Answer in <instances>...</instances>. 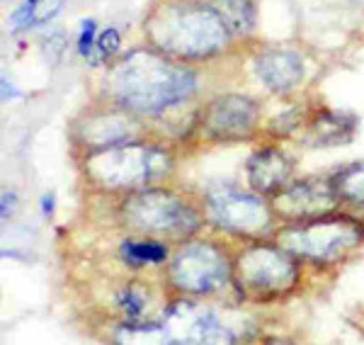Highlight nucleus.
I'll list each match as a JSON object with an SVG mask.
<instances>
[{"label": "nucleus", "instance_id": "1", "mask_svg": "<svg viewBox=\"0 0 364 345\" xmlns=\"http://www.w3.org/2000/svg\"><path fill=\"white\" fill-rule=\"evenodd\" d=\"M197 71L158 49H134L112 63L107 95L136 117H154L187 102L197 92Z\"/></svg>", "mask_w": 364, "mask_h": 345}, {"label": "nucleus", "instance_id": "2", "mask_svg": "<svg viewBox=\"0 0 364 345\" xmlns=\"http://www.w3.org/2000/svg\"><path fill=\"white\" fill-rule=\"evenodd\" d=\"M154 49L178 61H207L224 54L233 34L202 0H166L144 22Z\"/></svg>", "mask_w": 364, "mask_h": 345}, {"label": "nucleus", "instance_id": "3", "mask_svg": "<svg viewBox=\"0 0 364 345\" xmlns=\"http://www.w3.org/2000/svg\"><path fill=\"white\" fill-rule=\"evenodd\" d=\"M173 154L151 142H122L85 154L83 173L102 190H141L173 173Z\"/></svg>", "mask_w": 364, "mask_h": 345}, {"label": "nucleus", "instance_id": "4", "mask_svg": "<svg viewBox=\"0 0 364 345\" xmlns=\"http://www.w3.org/2000/svg\"><path fill=\"white\" fill-rule=\"evenodd\" d=\"M364 241V226L352 216L326 214L311 221H299L277 233V245L294 258L318 262H338Z\"/></svg>", "mask_w": 364, "mask_h": 345}, {"label": "nucleus", "instance_id": "5", "mask_svg": "<svg viewBox=\"0 0 364 345\" xmlns=\"http://www.w3.org/2000/svg\"><path fill=\"white\" fill-rule=\"evenodd\" d=\"M119 214L129 229L151 236H190L202 224V216L190 202L154 185L129 192Z\"/></svg>", "mask_w": 364, "mask_h": 345}, {"label": "nucleus", "instance_id": "6", "mask_svg": "<svg viewBox=\"0 0 364 345\" xmlns=\"http://www.w3.org/2000/svg\"><path fill=\"white\" fill-rule=\"evenodd\" d=\"M299 282V265L282 245L257 243L245 248L233 262V285L240 294L269 302L289 294Z\"/></svg>", "mask_w": 364, "mask_h": 345}, {"label": "nucleus", "instance_id": "7", "mask_svg": "<svg viewBox=\"0 0 364 345\" xmlns=\"http://www.w3.org/2000/svg\"><path fill=\"white\" fill-rule=\"evenodd\" d=\"M204 209L211 224L236 236L255 238L272 229V209L257 192L236 185H211L204 195Z\"/></svg>", "mask_w": 364, "mask_h": 345}, {"label": "nucleus", "instance_id": "8", "mask_svg": "<svg viewBox=\"0 0 364 345\" xmlns=\"http://www.w3.org/2000/svg\"><path fill=\"white\" fill-rule=\"evenodd\" d=\"M170 282L185 294H211L233 280V265L211 241H187L170 262Z\"/></svg>", "mask_w": 364, "mask_h": 345}, {"label": "nucleus", "instance_id": "9", "mask_svg": "<svg viewBox=\"0 0 364 345\" xmlns=\"http://www.w3.org/2000/svg\"><path fill=\"white\" fill-rule=\"evenodd\" d=\"M257 120H260V105L250 95L226 92L204 105L199 127L214 142H243L257 129Z\"/></svg>", "mask_w": 364, "mask_h": 345}, {"label": "nucleus", "instance_id": "10", "mask_svg": "<svg viewBox=\"0 0 364 345\" xmlns=\"http://www.w3.org/2000/svg\"><path fill=\"white\" fill-rule=\"evenodd\" d=\"M163 326L168 329L175 345H233L236 338L219 321L211 309H204L190 299L173 302L163 314Z\"/></svg>", "mask_w": 364, "mask_h": 345}, {"label": "nucleus", "instance_id": "11", "mask_svg": "<svg viewBox=\"0 0 364 345\" xmlns=\"http://www.w3.org/2000/svg\"><path fill=\"white\" fill-rule=\"evenodd\" d=\"M338 195L331 185V178H306L289 183L284 190H279L272 197V209L282 219H289L299 224V221H311L318 216L333 214L338 207Z\"/></svg>", "mask_w": 364, "mask_h": 345}, {"label": "nucleus", "instance_id": "12", "mask_svg": "<svg viewBox=\"0 0 364 345\" xmlns=\"http://www.w3.org/2000/svg\"><path fill=\"white\" fill-rule=\"evenodd\" d=\"M139 117L117 107V105L112 110H100V112L80 117L75 124V139L85 146L87 154L122 142H134V139H139Z\"/></svg>", "mask_w": 364, "mask_h": 345}, {"label": "nucleus", "instance_id": "13", "mask_svg": "<svg viewBox=\"0 0 364 345\" xmlns=\"http://www.w3.org/2000/svg\"><path fill=\"white\" fill-rule=\"evenodd\" d=\"M291 171H294L291 159L274 146L257 149L245 163L250 190L257 192L260 197H274L279 190H284L291 180Z\"/></svg>", "mask_w": 364, "mask_h": 345}, {"label": "nucleus", "instance_id": "14", "mask_svg": "<svg viewBox=\"0 0 364 345\" xmlns=\"http://www.w3.org/2000/svg\"><path fill=\"white\" fill-rule=\"evenodd\" d=\"M304 58L289 49H262L255 56V75L272 92H289L304 80Z\"/></svg>", "mask_w": 364, "mask_h": 345}, {"label": "nucleus", "instance_id": "15", "mask_svg": "<svg viewBox=\"0 0 364 345\" xmlns=\"http://www.w3.org/2000/svg\"><path fill=\"white\" fill-rule=\"evenodd\" d=\"M360 120L352 112H338V110H321L309 120L304 129L301 144L311 149H331V146H345L355 139Z\"/></svg>", "mask_w": 364, "mask_h": 345}, {"label": "nucleus", "instance_id": "16", "mask_svg": "<svg viewBox=\"0 0 364 345\" xmlns=\"http://www.w3.org/2000/svg\"><path fill=\"white\" fill-rule=\"evenodd\" d=\"M224 20L233 37L248 34L255 27V5L252 0H202Z\"/></svg>", "mask_w": 364, "mask_h": 345}, {"label": "nucleus", "instance_id": "17", "mask_svg": "<svg viewBox=\"0 0 364 345\" xmlns=\"http://www.w3.org/2000/svg\"><path fill=\"white\" fill-rule=\"evenodd\" d=\"M114 345H175L168 329L161 324H144V321H127L117 326Z\"/></svg>", "mask_w": 364, "mask_h": 345}, {"label": "nucleus", "instance_id": "18", "mask_svg": "<svg viewBox=\"0 0 364 345\" xmlns=\"http://www.w3.org/2000/svg\"><path fill=\"white\" fill-rule=\"evenodd\" d=\"M331 185L340 202L364 207V161H355L343 166L336 175H331Z\"/></svg>", "mask_w": 364, "mask_h": 345}, {"label": "nucleus", "instance_id": "19", "mask_svg": "<svg viewBox=\"0 0 364 345\" xmlns=\"http://www.w3.org/2000/svg\"><path fill=\"white\" fill-rule=\"evenodd\" d=\"M119 253L129 265H158L168 260V245L154 238H146V241L127 238L119 245Z\"/></svg>", "mask_w": 364, "mask_h": 345}, {"label": "nucleus", "instance_id": "20", "mask_svg": "<svg viewBox=\"0 0 364 345\" xmlns=\"http://www.w3.org/2000/svg\"><path fill=\"white\" fill-rule=\"evenodd\" d=\"M144 292H139V287H134V285H129L119 292V297H117V304H119V309L127 314V321H141V312H144Z\"/></svg>", "mask_w": 364, "mask_h": 345}, {"label": "nucleus", "instance_id": "21", "mask_svg": "<svg viewBox=\"0 0 364 345\" xmlns=\"http://www.w3.org/2000/svg\"><path fill=\"white\" fill-rule=\"evenodd\" d=\"M95 46H97V22L85 17V20L80 22V34H78V39H75V49H78V54L87 61V58H92Z\"/></svg>", "mask_w": 364, "mask_h": 345}, {"label": "nucleus", "instance_id": "22", "mask_svg": "<svg viewBox=\"0 0 364 345\" xmlns=\"http://www.w3.org/2000/svg\"><path fill=\"white\" fill-rule=\"evenodd\" d=\"M119 46H122V34H119V29H114V27H107V29H102V32L97 34V46H95V51H97V56L102 58V61H112V56L119 51Z\"/></svg>", "mask_w": 364, "mask_h": 345}, {"label": "nucleus", "instance_id": "23", "mask_svg": "<svg viewBox=\"0 0 364 345\" xmlns=\"http://www.w3.org/2000/svg\"><path fill=\"white\" fill-rule=\"evenodd\" d=\"M63 5H66V0H37V10H34V17H32V27H39V25L51 22L58 13H61Z\"/></svg>", "mask_w": 364, "mask_h": 345}, {"label": "nucleus", "instance_id": "24", "mask_svg": "<svg viewBox=\"0 0 364 345\" xmlns=\"http://www.w3.org/2000/svg\"><path fill=\"white\" fill-rule=\"evenodd\" d=\"M301 124V117H299V110H291V112H284V115H277L274 122L269 124V132L274 137H289L296 127Z\"/></svg>", "mask_w": 364, "mask_h": 345}, {"label": "nucleus", "instance_id": "25", "mask_svg": "<svg viewBox=\"0 0 364 345\" xmlns=\"http://www.w3.org/2000/svg\"><path fill=\"white\" fill-rule=\"evenodd\" d=\"M34 10H37V0H22L20 3V8L13 13V29H29L32 27V17H34Z\"/></svg>", "mask_w": 364, "mask_h": 345}, {"label": "nucleus", "instance_id": "26", "mask_svg": "<svg viewBox=\"0 0 364 345\" xmlns=\"http://www.w3.org/2000/svg\"><path fill=\"white\" fill-rule=\"evenodd\" d=\"M44 54L51 58V61H58L63 54V49H66V37H63V32H51L49 37L44 39Z\"/></svg>", "mask_w": 364, "mask_h": 345}, {"label": "nucleus", "instance_id": "27", "mask_svg": "<svg viewBox=\"0 0 364 345\" xmlns=\"http://www.w3.org/2000/svg\"><path fill=\"white\" fill-rule=\"evenodd\" d=\"M15 202H17L15 192L5 190V192H3V202H0V216H3V219H10V216H13V212H15Z\"/></svg>", "mask_w": 364, "mask_h": 345}, {"label": "nucleus", "instance_id": "28", "mask_svg": "<svg viewBox=\"0 0 364 345\" xmlns=\"http://www.w3.org/2000/svg\"><path fill=\"white\" fill-rule=\"evenodd\" d=\"M243 345H294L287 338H277V336H257V338H250L248 343Z\"/></svg>", "mask_w": 364, "mask_h": 345}, {"label": "nucleus", "instance_id": "29", "mask_svg": "<svg viewBox=\"0 0 364 345\" xmlns=\"http://www.w3.org/2000/svg\"><path fill=\"white\" fill-rule=\"evenodd\" d=\"M0 92H3V100L8 102V100H15L17 95H20V92H17V87L10 83V78L8 75H3V78H0Z\"/></svg>", "mask_w": 364, "mask_h": 345}, {"label": "nucleus", "instance_id": "30", "mask_svg": "<svg viewBox=\"0 0 364 345\" xmlns=\"http://www.w3.org/2000/svg\"><path fill=\"white\" fill-rule=\"evenodd\" d=\"M42 214L44 216H51L54 214V209H56V195L54 192H46V195H42Z\"/></svg>", "mask_w": 364, "mask_h": 345}]
</instances>
